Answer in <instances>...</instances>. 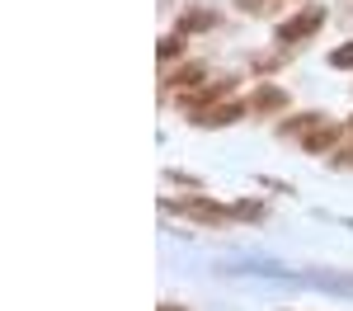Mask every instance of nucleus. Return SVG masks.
Masks as SVG:
<instances>
[{"mask_svg": "<svg viewBox=\"0 0 353 311\" xmlns=\"http://www.w3.org/2000/svg\"><path fill=\"white\" fill-rule=\"evenodd\" d=\"M330 66H334V71H353V43L334 48V52H330Z\"/></svg>", "mask_w": 353, "mask_h": 311, "instance_id": "1a4fd4ad", "label": "nucleus"}, {"mask_svg": "<svg viewBox=\"0 0 353 311\" xmlns=\"http://www.w3.org/2000/svg\"><path fill=\"white\" fill-rule=\"evenodd\" d=\"M334 141H339V128H334V123H321L311 137H301V146H306V151H330Z\"/></svg>", "mask_w": 353, "mask_h": 311, "instance_id": "0eeeda50", "label": "nucleus"}, {"mask_svg": "<svg viewBox=\"0 0 353 311\" xmlns=\"http://www.w3.org/2000/svg\"><path fill=\"white\" fill-rule=\"evenodd\" d=\"M231 212H236L241 222H264V203H236Z\"/></svg>", "mask_w": 353, "mask_h": 311, "instance_id": "9d476101", "label": "nucleus"}, {"mask_svg": "<svg viewBox=\"0 0 353 311\" xmlns=\"http://www.w3.org/2000/svg\"><path fill=\"white\" fill-rule=\"evenodd\" d=\"M278 0H236V10H245V14H269Z\"/></svg>", "mask_w": 353, "mask_h": 311, "instance_id": "f8f14e48", "label": "nucleus"}, {"mask_svg": "<svg viewBox=\"0 0 353 311\" xmlns=\"http://www.w3.org/2000/svg\"><path fill=\"white\" fill-rule=\"evenodd\" d=\"M321 123H330V118H321V113H297V118H288V123L278 128V137H311Z\"/></svg>", "mask_w": 353, "mask_h": 311, "instance_id": "39448f33", "label": "nucleus"}, {"mask_svg": "<svg viewBox=\"0 0 353 311\" xmlns=\"http://www.w3.org/2000/svg\"><path fill=\"white\" fill-rule=\"evenodd\" d=\"M349 137H353V118H349Z\"/></svg>", "mask_w": 353, "mask_h": 311, "instance_id": "2eb2a0df", "label": "nucleus"}, {"mask_svg": "<svg viewBox=\"0 0 353 311\" xmlns=\"http://www.w3.org/2000/svg\"><path fill=\"white\" fill-rule=\"evenodd\" d=\"M203 76H208V66H203V61H193V66H184V71H174L170 85H193V81H203Z\"/></svg>", "mask_w": 353, "mask_h": 311, "instance_id": "6e6552de", "label": "nucleus"}, {"mask_svg": "<svg viewBox=\"0 0 353 311\" xmlns=\"http://www.w3.org/2000/svg\"><path fill=\"white\" fill-rule=\"evenodd\" d=\"M321 24H325V5H306V10H297L292 19L278 24V43H301V38H311Z\"/></svg>", "mask_w": 353, "mask_h": 311, "instance_id": "f257e3e1", "label": "nucleus"}, {"mask_svg": "<svg viewBox=\"0 0 353 311\" xmlns=\"http://www.w3.org/2000/svg\"><path fill=\"white\" fill-rule=\"evenodd\" d=\"M179 52H184V43H179V38H161V48H156V57H161V61H174Z\"/></svg>", "mask_w": 353, "mask_h": 311, "instance_id": "9b49d317", "label": "nucleus"}, {"mask_svg": "<svg viewBox=\"0 0 353 311\" xmlns=\"http://www.w3.org/2000/svg\"><path fill=\"white\" fill-rule=\"evenodd\" d=\"M170 212H184V217H193V222H231L236 212L231 208H221V203H212V198H179V203H170Z\"/></svg>", "mask_w": 353, "mask_h": 311, "instance_id": "f03ea898", "label": "nucleus"}, {"mask_svg": "<svg viewBox=\"0 0 353 311\" xmlns=\"http://www.w3.org/2000/svg\"><path fill=\"white\" fill-rule=\"evenodd\" d=\"M161 311H184V307H170V302H165V307H161Z\"/></svg>", "mask_w": 353, "mask_h": 311, "instance_id": "4468645a", "label": "nucleus"}, {"mask_svg": "<svg viewBox=\"0 0 353 311\" xmlns=\"http://www.w3.org/2000/svg\"><path fill=\"white\" fill-rule=\"evenodd\" d=\"M273 66H278V57H269V52L254 57V71H273Z\"/></svg>", "mask_w": 353, "mask_h": 311, "instance_id": "ddd939ff", "label": "nucleus"}, {"mask_svg": "<svg viewBox=\"0 0 353 311\" xmlns=\"http://www.w3.org/2000/svg\"><path fill=\"white\" fill-rule=\"evenodd\" d=\"M179 28H184V33H208V28H217V10H212V5H189V10L179 14Z\"/></svg>", "mask_w": 353, "mask_h": 311, "instance_id": "20e7f679", "label": "nucleus"}, {"mask_svg": "<svg viewBox=\"0 0 353 311\" xmlns=\"http://www.w3.org/2000/svg\"><path fill=\"white\" fill-rule=\"evenodd\" d=\"M283 104H288V94L278 85H259L254 99H250V113H273V109H283Z\"/></svg>", "mask_w": 353, "mask_h": 311, "instance_id": "423d86ee", "label": "nucleus"}, {"mask_svg": "<svg viewBox=\"0 0 353 311\" xmlns=\"http://www.w3.org/2000/svg\"><path fill=\"white\" fill-rule=\"evenodd\" d=\"M245 99H231V104H212V109H189V118L198 123V128H226V123H236V118H245Z\"/></svg>", "mask_w": 353, "mask_h": 311, "instance_id": "7ed1b4c3", "label": "nucleus"}]
</instances>
